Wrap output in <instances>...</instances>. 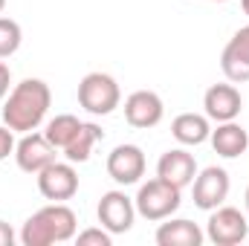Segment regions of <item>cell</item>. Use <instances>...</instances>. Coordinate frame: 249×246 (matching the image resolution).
Listing matches in <instances>:
<instances>
[{"label": "cell", "mask_w": 249, "mask_h": 246, "mask_svg": "<svg viewBox=\"0 0 249 246\" xmlns=\"http://www.w3.org/2000/svg\"><path fill=\"white\" fill-rule=\"evenodd\" d=\"M50 105H53L50 84L41 78H23L3 99V124L12 127L15 133L38 130L50 113Z\"/></svg>", "instance_id": "1"}, {"label": "cell", "mask_w": 249, "mask_h": 246, "mask_svg": "<svg viewBox=\"0 0 249 246\" xmlns=\"http://www.w3.org/2000/svg\"><path fill=\"white\" fill-rule=\"evenodd\" d=\"M78 232V217L70 206L50 203L38 209L20 229V244L23 246H53L72 241Z\"/></svg>", "instance_id": "2"}, {"label": "cell", "mask_w": 249, "mask_h": 246, "mask_svg": "<svg viewBox=\"0 0 249 246\" xmlns=\"http://www.w3.org/2000/svg\"><path fill=\"white\" fill-rule=\"evenodd\" d=\"M133 203H136V214L139 217H145L151 223H160V220L171 217L183 206V188H177V185L154 177V180L139 185Z\"/></svg>", "instance_id": "3"}, {"label": "cell", "mask_w": 249, "mask_h": 246, "mask_svg": "<svg viewBox=\"0 0 249 246\" xmlns=\"http://www.w3.org/2000/svg\"><path fill=\"white\" fill-rule=\"evenodd\" d=\"M78 105L90 116H110L122 105V90L107 72H87L78 81Z\"/></svg>", "instance_id": "4"}, {"label": "cell", "mask_w": 249, "mask_h": 246, "mask_svg": "<svg viewBox=\"0 0 249 246\" xmlns=\"http://www.w3.org/2000/svg\"><path fill=\"white\" fill-rule=\"evenodd\" d=\"M249 235V217L235 206H217L209 214L206 238L214 246H238Z\"/></svg>", "instance_id": "5"}, {"label": "cell", "mask_w": 249, "mask_h": 246, "mask_svg": "<svg viewBox=\"0 0 249 246\" xmlns=\"http://www.w3.org/2000/svg\"><path fill=\"white\" fill-rule=\"evenodd\" d=\"M229 188H232V183H229L226 168L209 165V168L197 171V177H194V183H191L194 206H197V209H203V211H212V209H217V206H223V203H226Z\"/></svg>", "instance_id": "6"}, {"label": "cell", "mask_w": 249, "mask_h": 246, "mask_svg": "<svg viewBox=\"0 0 249 246\" xmlns=\"http://www.w3.org/2000/svg\"><path fill=\"white\" fill-rule=\"evenodd\" d=\"M96 214H99V223L110 235H124V232H130V226L136 220V203L124 191L113 188V191H105L102 194Z\"/></svg>", "instance_id": "7"}, {"label": "cell", "mask_w": 249, "mask_h": 246, "mask_svg": "<svg viewBox=\"0 0 249 246\" xmlns=\"http://www.w3.org/2000/svg\"><path fill=\"white\" fill-rule=\"evenodd\" d=\"M55 154H58V148H55L44 133H35V130L23 133L20 142L15 145V162H18V168L26 171V174L44 171L50 162H55Z\"/></svg>", "instance_id": "8"}, {"label": "cell", "mask_w": 249, "mask_h": 246, "mask_svg": "<svg viewBox=\"0 0 249 246\" xmlns=\"http://www.w3.org/2000/svg\"><path fill=\"white\" fill-rule=\"evenodd\" d=\"M38 177V191L53 200V203H64V200H72L75 191H78V174L72 168V162H50L44 171L35 174Z\"/></svg>", "instance_id": "9"}, {"label": "cell", "mask_w": 249, "mask_h": 246, "mask_svg": "<svg viewBox=\"0 0 249 246\" xmlns=\"http://www.w3.org/2000/svg\"><path fill=\"white\" fill-rule=\"evenodd\" d=\"M107 177L119 185H136L145 177V154L139 145H116L107 154Z\"/></svg>", "instance_id": "10"}, {"label": "cell", "mask_w": 249, "mask_h": 246, "mask_svg": "<svg viewBox=\"0 0 249 246\" xmlns=\"http://www.w3.org/2000/svg\"><path fill=\"white\" fill-rule=\"evenodd\" d=\"M162 116H165V105L154 90H136L124 99V119L130 127H139V130L157 127Z\"/></svg>", "instance_id": "11"}, {"label": "cell", "mask_w": 249, "mask_h": 246, "mask_svg": "<svg viewBox=\"0 0 249 246\" xmlns=\"http://www.w3.org/2000/svg\"><path fill=\"white\" fill-rule=\"evenodd\" d=\"M209 122H235L244 110V99L235 84H212L203 96Z\"/></svg>", "instance_id": "12"}, {"label": "cell", "mask_w": 249, "mask_h": 246, "mask_svg": "<svg viewBox=\"0 0 249 246\" xmlns=\"http://www.w3.org/2000/svg\"><path fill=\"white\" fill-rule=\"evenodd\" d=\"M220 70L232 84H244L249 81V26H241L229 44L223 47L220 55Z\"/></svg>", "instance_id": "13"}, {"label": "cell", "mask_w": 249, "mask_h": 246, "mask_svg": "<svg viewBox=\"0 0 249 246\" xmlns=\"http://www.w3.org/2000/svg\"><path fill=\"white\" fill-rule=\"evenodd\" d=\"M157 177L171 185H177V188L191 185L194 177H197V159H194V154H188L186 148L165 151L160 157V162H157Z\"/></svg>", "instance_id": "14"}, {"label": "cell", "mask_w": 249, "mask_h": 246, "mask_svg": "<svg viewBox=\"0 0 249 246\" xmlns=\"http://www.w3.org/2000/svg\"><path fill=\"white\" fill-rule=\"evenodd\" d=\"M154 241L160 246H200L206 241V232L186 217H165V223H160Z\"/></svg>", "instance_id": "15"}, {"label": "cell", "mask_w": 249, "mask_h": 246, "mask_svg": "<svg viewBox=\"0 0 249 246\" xmlns=\"http://www.w3.org/2000/svg\"><path fill=\"white\" fill-rule=\"evenodd\" d=\"M214 154H220L223 159H238L244 157L249 148V133L238 122H217V127L209 136Z\"/></svg>", "instance_id": "16"}, {"label": "cell", "mask_w": 249, "mask_h": 246, "mask_svg": "<svg viewBox=\"0 0 249 246\" xmlns=\"http://www.w3.org/2000/svg\"><path fill=\"white\" fill-rule=\"evenodd\" d=\"M171 136L180 145H203L212 136V124L206 113H180L171 122Z\"/></svg>", "instance_id": "17"}, {"label": "cell", "mask_w": 249, "mask_h": 246, "mask_svg": "<svg viewBox=\"0 0 249 246\" xmlns=\"http://www.w3.org/2000/svg\"><path fill=\"white\" fill-rule=\"evenodd\" d=\"M105 139V133H102V127L93 122H84L81 124V130L72 136V142L64 148V157H67V162H87L90 159V154H93V148H96V142H102Z\"/></svg>", "instance_id": "18"}, {"label": "cell", "mask_w": 249, "mask_h": 246, "mask_svg": "<svg viewBox=\"0 0 249 246\" xmlns=\"http://www.w3.org/2000/svg\"><path fill=\"white\" fill-rule=\"evenodd\" d=\"M81 119L78 116H72V113H58L55 119H50L47 122V130H44V136L58 148V151H64L70 142H72V136L81 130Z\"/></svg>", "instance_id": "19"}, {"label": "cell", "mask_w": 249, "mask_h": 246, "mask_svg": "<svg viewBox=\"0 0 249 246\" xmlns=\"http://www.w3.org/2000/svg\"><path fill=\"white\" fill-rule=\"evenodd\" d=\"M20 41H23L20 23L12 20V18H0V58L15 55L20 50Z\"/></svg>", "instance_id": "20"}, {"label": "cell", "mask_w": 249, "mask_h": 246, "mask_svg": "<svg viewBox=\"0 0 249 246\" xmlns=\"http://www.w3.org/2000/svg\"><path fill=\"white\" fill-rule=\"evenodd\" d=\"M110 241H113V235H110L105 226L75 232V244H78V246H110Z\"/></svg>", "instance_id": "21"}, {"label": "cell", "mask_w": 249, "mask_h": 246, "mask_svg": "<svg viewBox=\"0 0 249 246\" xmlns=\"http://www.w3.org/2000/svg\"><path fill=\"white\" fill-rule=\"evenodd\" d=\"M15 130L12 127H6V124H0V162L3 159H9V157H15Z\"/></svg>", "instance_id": "22"}, {"label": "cell", "mask_w": 249, "mask_h": 246, "mask_svg": "<svg viewBox=\"0 0 249 246\" xmlns=\"http://www.w3.org/2000/svg\"><path fill=\"white\" fill-rule=\"evenodd\" d=\"M9 84H12V70L0 61V102L9 96Z\"/></svg>", "instance_id": "23"}, {"label": "cell", "mask_w": 249, "mask_h": 246, "mask_svg": "<svg viewBox=\"0 0 249 246\" xmlns=\"http://www.w3.org/2000/svg\"><path fill=\"white\" fill-rule=\"evenodd\" d=\"M15 229L6 223V220H0V246H15Z\"/></svg>", "instance_id": "24"}, {"label": "cell", "mask_w": 249, "mask_h": 246, "mask_svg": "<svg viewBox=\"0 0 249 246\" xmlns=\"http://www.w3.org/2000/svg\"><path fill=\"white\" fill-rule=\"evenodd\" d=\"M241 9H244V15L249 18V0H241Z\"/></svg>", "instance_id": "25"}, {"label": "cell", "mask_w": 249, "mask_h": 246, "mask_svg": "<svg viewBox=\"0 0 249 246\" xmlns=\"http://www.w3.org/2000/svg\"><path fill=\"white\" fill-rule=\"evenodd\" d=\"M244 200H247V217H249V185H247V194H244Z\"/></svg>", "instance_id": "26"}, {"label": "cell", "mask_w": 249, "mask_h": 246, "mask_svg": "<svg viewBox=\"0 0 249 246\" xmlns=\"http://www.w3.org/2000/svg\"><path fill=\"white\" fill-rule=\"evenodd\" d=\"M3 9H6V0H0V12H3Z\"/></svg>", "instance_id": "27"}, {"label": "cell", "mask_w": 249, "mask_h": 246, "mask_svg": "<svg viewBox=\"0 0 249 246\" xmlns=\"http://www.w3.org/2000/svg\"><path fill=\"white\" fill-rule=\"evenodd\" d=\"M209 3H226V0H209Z\"/></svg>", "instance_id": "28"}]
</instances>
